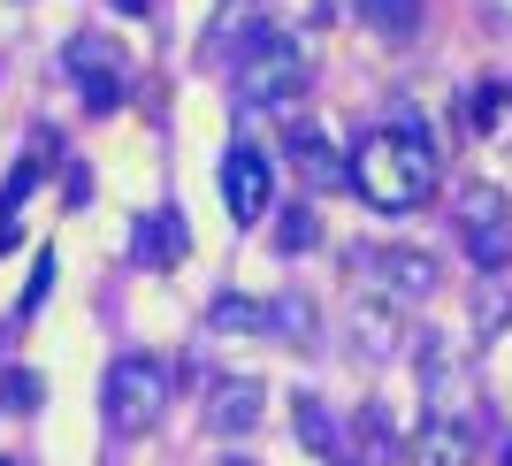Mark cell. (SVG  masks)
Listing matches in <instances>:
<instances>
[{
  "mask_svg": "<svg viewBox=\"0 0 512 466\" xmlns=\"http://www.w3.org/2000/svg\"><path fill=\"white\" fill-rule=\"evenodd\" d=\"M444 169H436V146H428V130L413 123H390V130H367L360 153H352V191H360L375 214H413L436 199Z\"/></svg>",
  "mask_w": 512,
  "mask_h": 466,
  "instance_id": "cell-1",
  "label": "cell"
},
{
  "mask_svg": "<svg viewBox=\"0 0 512 466\" xmlns=\"http://www.w3.org/2000/svg\"><path fill=\"white\" fill-rule=\"evenodd\" d=\"M314 85V62H306V46L291 31H253V39L237 46V69H230V92L245 115H291Z\"/></svg>",
  "mask_w": 512,
  "mask_h": 466,
  "instance_id": "cell-2",
  "label": "cell"
},
{
  "mask_svg": "<svg viewBox=\"0 0 512 466\" xmlns=\"http://www.w3.org/2000/svg\"><path fill=\"white\" fill-rule=\"evenodd\" d=\"M169 360H161V352H115V360H107V382H100V413H107V428H115V436H146L153 421H161V413H169Z\"/></svg>",
  "mask_w": 512,
  "mask_h": 466,
  "instance_id": "cell-3",
  "label": "cell"
},
{
  "mask_svg": "<svg viewBox=\"0 0 512 466\" xmlns=\"http://www.w3.org/2000/svg\"><path fill=\"white\" fill-rule=\"evenodd\" d=\"M451 222H459V237H467V253L482 268H505L512 260V199L490 176H467V184L451 191Z\"/></svg>",
  "mask_w": 512,
  "mask_h": 466,
  "instance_id": "cell-4",
  "label": "cell"
},
{
  "mask_svg": "<svg viewBox=\"0 0 512 466\" xmlns=\"http://www.w3.org/2000/svg\"><path fill=\"white\" fill-rule=\"evenodd\" d=\"M352 268H360L367 291L398 298V306H413V298H436V283H444V260L421 253V245H352Z\"/></svg>",
  "mask_w": 512,
  "mask_h": 466,
  "instance_id": "cell-5",
  "label": "cell"
},
{
  "mask_svg": "<svg viewBox=\"0 0 512 466\" xmlns=\"http://www.w3.org/2000/svg\"><path fill=\"white\" fill-rule=\"evenodd\" d=\"M207 329L214 337H306L314 314L299 298H253V291H222L207 306Z\"/></svg>",
  "mask_w": 512,
  "mask_h": 466,
  "instance_id": "cell-6",
  "label": "cell"
},
{
  "mask_svg": "<svg viewBox=\"0 0 512 466\" xmlns=\"http://www.w3.org/2000/svg\"><path fill=\"white\" fill-rule=\"evenodd\" d=\"M268 191H276V169H268V153H260L253 138H237V146L222 153V207H230L237 230H253L260 214H268Z\"/></svg>",
  "mask_w": 512,
  "mask_h": 466,
  "instance_id": "cell-7",
  "label": "cell"
},
{
  "mask_svg": "<svg viewBox=\"0 0 512 466\" xmlns=\"http://www.w3.org/2000/svg\"><path fill=\"white\" fill-rule=\"evenodd\" d=\"M344 337H352V352H360L367 367L398 360V344H406V314H398V298H383V291L344 298Z\"/></svg>",
  "mask_w": 512,
  "mask_h": 466,
  "instance_id": "cell-8",
  "label": "cell"
},
{
  "mask_svg": "<svg viewBox=\"0 0 512 466\" xmlns=\"http://www.w3.org/2000/svg\"><path fill=\"white\" fill-rule=\"evenodd\" d=\"M199 421L214 436H253L268 421V382L253 375H230V382H207V398H199Z\"/></svg>",
  "mask_w": 512,
  "mask_h": 466,
  "instance_id": "cell-9",
  "label": "cell"
},
{
  "mask_svg": "<svg viewBox=\"0 0 512 466\" xmlns=\"http://www.w3.org/2000/svg\"><path fill=\"white\" fill-rule=\"evenodd\" d=\"M283 153L299 161V176H306L314 191H337V184H352V161L337 153V138H329V130H321L314 115H291V123H283Z\"/></svg>",
  "mask_w": 512,
  "mask_h": 466,
  "instance_id": "cell-10",
  "label": "cell"
},
{
  "mask_svg": "<svg viewBox=\"0 0 512 466\" xmlns=\"http://www.w3.org/2000/svg\"><path fill=\"white\" fill-rule=\"evenodd\" d=\"M69 77H77L92 115H107V107L123 100V46L115 39H77L69 46Z\"/></svg>",
  "mask_w": 512,
  "mask_h": 466,
  "instance_id": "cell-11",
  "label": "cell"
},
{
  "mask_svg": "<svg viewBox=\"0 0 512 466\" xmlns=\"http://www.w3.org/2000/svg\"><path fill=\"white\" fill-rule=\"evenodd\" d=\"M406 459L413 466H474V428L459 413H444V405H428L421 428L406 436Z\"/></svg>",
  "mask_w": 512,
  "mask_h": 466,
  "instance_id": "cell-12",
  "label": "cell"
},
{
  "mask_svg": "<svg viewBox=\"0 0 512 466\" xmlns=\"http://www.w3.org/2000/svg\"><path fill=\"white\" fill-rule=\"evenodd\" d=\"M291 413H299V444L314 451V459H329V466H352V444H344V428H337V413L314 398V390H299L291 398Z\"/></svg>",
  "mask_w": 512,
  "mask_h": 466,
  "instance_id": "cell-13",
  "label": "cell"
},
{
  "mask_svg": "<svg viewBox=\"0 0 512 466\" xmlns=\"http://www.w3.org/2000/svg\"><path fill=\"white\" fill-rule=\"evenodd\" d=\"M138 260H146V268H176V260H184V214L176 207H161L153 222H138Z\"/></svg>",
  "mask_w": 512,
  "mask_h": 466,
  "instance_id": "cell-14",
  "label": "cell"
},
{
  "mask_svg": "<svg viewBox=\"0 0 512 466\" xmlns=\"http://www.w3.org/2000/svg\"><path fill=\"white\" fill-rule=\"evenodd\" d=\"M352 436H360V459H367V466H383V459H398V451H406V436L390 428V405H367Z\"/></svg>",
  "mask_w": 512,
  "mask_h": 466,
  "instance_id": "cell-15",
  "label": "cell"
},
{
  "mask_svg": "<svg viewBox=\"0 0 512 466\" xmlns=\"http://www.w3.org/2000/svg\"><path fill=\"white\" fill-rule=\"evenodd\" d=\"M360 16L383 31V39H413L421 31V0H360Z\"/></svg>",
  "mask_w": 512,
  "mask_h": 466,
  "instance_id": "cell-16",
  "label": "cell"
},
{
  "mask_svg": "<svg viewBox=\"0 0 512 466\" xmlns=\"http://www.w3.org/2000/svg\"><path fill=\"white\" fill-rule=\"evenodd\" d=\"M276 245H283V253H306V245H314V214H306V207H291V214H276Z\"/></svg>",
  "mask_w": 512,
  "mask_h": 466,
  "instance_id": "cell-17",
  "label": "cell"
},
{
  "mask_svg": "<svg viewBox=\"0 0 512 466\" xmlns=\"http://www.w3.org/2000/svg\"><path fill=\"white\" fill-rule=\"evenodd\" d=\"M0 398H8V405H39V382H31V375H8V382H0Z\"/></svg>",
  "mask_w": 512,
  "mask_h": 466,
  "instance_id": "cell-18",
  "label": "cell"
},
{
  "mask_svg": "<svg viewBox=\"0 0 512 466\" xmlns=\"http://www.w3.org/2000/svg\"><path fill=\"white\" fill-rule=\"evenodd\" d=\"M207 466H253V459H207Z\"/></svg>",
  "mask_w": 512,
  "mask_h": 466,
  "instance_id": "cell-19",
  "label": "cell"
},
{
  "mask_svg": "<svg viewBox=\"0 0 512 466\" xmlns=\"http://www.w3.org/2000/svg\"><path fill=\"white\" fill-rule=\"evenodd\" d=\"M115 8H130V16H138V8H146V0H115Z\"/></svg>",
  "mask_w": 512,
  "mask_h": 466,
  "instance_id": "cell-20",
  "label": "cell"
}]
</instances>
